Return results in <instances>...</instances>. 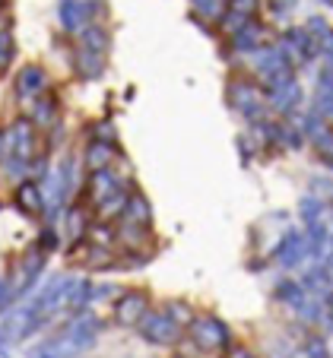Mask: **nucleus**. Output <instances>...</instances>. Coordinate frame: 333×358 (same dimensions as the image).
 <instances>
[{
	"label": "nucleus",
	"instance_id": "obj_6",
	"mask_svg": "<svg viewBox=\"0 0 333 358\" xmlns=\"http://www.w3.org/2000/svg\"><path fill=\"white\" fill-rule=\"evenodd\" d=\"M7 146H10V159H16V162L32 169V162L45 152V134L35 127V121L20 115L7 127Z\"/></svg>",
	"mask_w": 333,
	"mask_h": 358
},
{
	"label": "nucleus",
	"instance_id": "obj_19",
	"mask_svg": "<svg viewBox=\"0 0 333 358\" xmlns=\"http://www.w3.org/2000/svg\"><path fill=\"white\" fill-rule=\"evenodd\" d=\"M330 216V203L324 196H314V194H305L299 200V219L302 225H311V222H320V219Z\"/></svg>",
	"mask_w": 333,
	"mask_h": 358
},
{
	"label": "nucleus",
	"instance_id": "obj_17",
	"mask_svg": "<svg viewBox=\"0 0 333 358\" xmlns=\"http://www.w3.org/2000/svg\"><path fill=\"white\" fill-rule=\"evenodd\" d=\"M73 41L89 48V51H95V55H108V57H111V48H115V35H111V29L105 22H89Z\"/></svg>",
	"mask_w": 333,
	"mask_h": 358
},
{
	"label": "nucleus",
	"instance_id": "obj_15",
	"mask_svg": "<svg viewBox=\"0 0 333 358\" xmlns=\"http://www.w3.org/2000/svg\"><path fill=\"white\" fill-rule=\"evenodd\" d=\"M89 10H86V0H57V26L76 38L83 29L89 26Z\"/></svg>",
	"mask_w": 333,
	"mask_h": 358
},
{
	"label": "nucleus",
	"instance_id": "obj_14",
	"mask_svg": "<svg viewBox=\"0 0 333 358\" xmlns=\"http://www.w3.org/2000/svg\"><path fill=\"white\" fill-rule=\"evenodd\" d=\"M121 225H143V229H156V210H153V200L146 196V190L140 184L130 187L127 206H124V216L118 219Z\"/></svg>",
	"mask_w": 333,
	"mask_h": 358
},
{
	"label": "nucleus",
	"instance_id": "obj_9",
	"mask_svg": "<svg viewBox=\"0 0 333 358\" xmlns=\"http://www.w3.org/2000/svg\"><path fill=\"white\" fill-rule=\"evenodd\" d=\"M48 89H51V73H48L41 64H22L13 73V99L20 101V105L35 101L41 92H48Z\"/></svg>",
	"mask_w": 333,
	"mask_h": 358
},
{
	"label": "nucleus",
	"instance_id": "obj_20",
	"mask_svg": "<svg viewBox=\"0 0 333 358\" xmlns=\"http://www.w3.org/2000/svg\"><path fill=\"white\" fill-rule=\"evenodd\" d=\"M302 358H333V349H330V339H327V333L320 330H311L305 339H302L299 345Z\"/></svg>",
	"mask_w": 333,
	"mask_h": 358
},
{
	"label": "nucleus",
	"instance_id": "obj_1",
	"mask_svg": "<svg viewBox=\"0 0 333 358\" xmlns=\"http://www.w3.org/2000/svg\"><path fill=\"white\" fill-rule=\"evenodd\" d=\"M102 333L105 320L89 308V311L70 314L64 324H57V330L51 336L35 343L26 352V358H86V352L99 343Z\"/></svg>",
	"mask_w": 333,
	"mask_h": 358
},
{
	"label": "nucleus",
	"instance_id": "obj_25",
	"mask_svg": "<svg viewBox=\"0 0 333 358\" xmlns=\"http://www.w3.org/2000/svg\"><path fill=\"white\" fill-rule=\"evenodd\" d=\"M264 3L267 0H232V10L254 20V16H264Z\"/></svg>",
	"mask_w": 333,
	"mask_h": 358
},
{
	"label": "nucleus",
	"instance_id": "obj_3",
	"mask_svg": "<svg viewBox=\"0 0 333 358\" xmlns=\"http://www.w3.org/2000/svg\"><path fill=\"white\" fill-rule=\"evenodd\" d=\"M232 343H235V333L219 314L197 311V317L190 320L184 343L178 349H187L194 358H210V355H225Z\"/></svg>",
	"mask_w": 333,
	"mask_h": 358
},
{
	"label": "nucleus",
	"instance_id": "obj_5",
	"mask_svg": "<svg viewBox=\"0 0 333 358\" xmlns=\"http://www.w3.org/2000/svg\"><path fill=\"white\" fill-rule=\"evenodd\" d=\"M153 308H156V304H153L150 289L127 285V289H121V295L111 301V327H118V330H136Z\"/></svg>",
	"mask_w": 333,
	"mask_h": 358
},
{
	"label": "nucleus",
	"instance_id": "obj_28",
	"mask_svg": "<svg viewBox=\"0 0 333 358\" xmlns=\"http://www.w3.org/2000/svg\"><path fill=\"white\" fill-rule=\"evenodd\" d=\"M320 3H324V7H327V10H333V0H320Z\"/></svg>",
	"mask_w": 333,
	"mask_h": 358
},
{
	"label": "nucleus",
	"instance_id": "obj_11",
	"mask_svg": "<svg viewBox=\"0 0 333 358\" xmlns=\"http://www.w3.org/2000/svg\"><path fill=\"white\" fill-rule=\"evenodd\" d=\"M124 152H127L124 146H111V143H102V140H83V149H80V169H83V175L115 169L118 159H121Z\"/></svg>",
	"mask_w": 333,
	"mask_h": 358
},
{
	"label": "nucleus",
	"instance_id": "obj_16",
	"mask_svg": "<svg viewBox=\"0 0 333 358\" xmlns=\"http://www.w3.org/2000/svg\"><path fill=\"white\" fill-rule=\"evenodd\" d=\"M273 301L279 304V308H285L289 314H295L305 304V298H308V289L299 282V276H283V279H276V285H273Z\"/></svg>",
	"mask_w": 333,
	"mask_h": 358
},
{
	"label": "nucleus",
	"instance_id": "obj_24",
	"mask_svg": "<svg viewBox=\"0 0 333 358\" xmlns=\"http://www.w3.org/2000/svg\"><path fill=\"white\" fill-rule=\"evenodd\" d=\"M302 26H305V29H308V32H311V35H314V38H318V41H324V38H327V35H330V32H333V26H330V22H327V16H320V13L308 16V20H305V22H302Z\"/></svg>",
	"mask_w": 333,
	"mask_h": 358
},
{
	"label": "nucleus",
	"instance_id": "obj_7",
	"mask_svg": "<svg viewBox=\"0 0 333 358\" xmlns=\"http://www.w3.org/2000/svg\"><path fill=\"white\" fill-rule=\"evenodd\" d=\"M270 260L279 266V270L292 273V270H302L308 264V238H305V229H295V225H285L279 231L276 244L270 248Z\"/></svg>",
	"mask_w": 333,
	"mask_h": 358
},
{
	"label": "nucleus",
	"instance_id": "obj_30",
	"mask_svg": "<svg viewBox=\"0 0 333 358\" xmlns=\"http://www.w3.org/2000/svg\"><path fill=\"white\" fill-rule=\"evenodd\" d=\"M330 210H333V200H330Z\"/></svg>",
	"mask_w": 333,
	"mask_h": 358
},
{
	"label": "nucleus",
	"instance_id": "obj_18",
	"mask_svg": "<svg viewBox=\"0 0 333 358\" xmlns=\"http://www.w3.org/2000/svg\"><path fill=\"white\" fill-rule=\"evenodd\" d=\"M83 140H102L111 146H124L121 134H118V124L111 117H92L89 124H83Z\"/></svg>",
	"mask_w": 333,
	"mask_h": 358
},
{
	"label": "nucleus",
	"instance_id": "obj_2",
	"mask_svg": "<svg viewBox=\"0 0 333 358\" xmlns=\"http://www.w3.org/2000/svg\"><path fill=\"white\" fill-rule=\"evenodd\" d=\"M225 105H229L232 115L245 121V127L273 117L260 80L248 67H241V64H235V67L229 70V76H225Z\"/></svg>",
	"mask_w": 333,
	"mask_h": 358
},
{
	"label": "nucleus",
	"instance_id": "obj_22",
	"mask_svg": "<svg viewBox=\"0 0 333 358\" xmlns=\"http://www.w3.org/2000/svg\"><path fill=\"white\" fill-rule=\"evenodd\" d=\"M16 61V35L13 29H0V76L10 73Z\"/></svg>",
	"mask_w": 333,
	"mask_h": 358
},
{
	"label": "nucleus",
	"instance_id": "obj_12",
	"mask_svg": "<svg viewBox=\"0 0 333 358\" xmlns=\"http://www.w3.org/2000/svg\"><path fill=\"white\" fill-rule=\"evenodd\" d=\"M70 70L80 83H99L108 73V55H95L83 45H70Z\"/></svg>",
	"mask_w": 333,
	"mask_h": 358
},
{
	"label": "nucleus",
	"instance_id": "obj_26",
	"mask_svg": "<svg viewBox=\"0 0 333 358\" xmlns=\"http://www.w3.org/2000/svg\"><path fill=\"white\" fill-rule=\"evenodd\" d=\"M222 358H260V352L251 349L248 343H238V339H235V343L229 345V352H225Z\"/></svg>",
	"mask_w": 333,
	"mask_h": 358
},
{
	"label": "nucleus",
	"instance_id": "obj_29",
	"mask_svg": "<svg viewBox=\"0 0 333 358\" xmlns=\"http://www.w3.org/2000/svg\"><path fill=\"white\" fill-rule=\"evenodd\" d=\"M7 3H10V0H0V13H3V10H7Z\"/></svg>",
	"mask_w": 333,
	"mask_h": 358
},
{
	"label": "nucleus",
	"instance_id": "obj_10",
	"mask_svg": "<svg viewBox=\"0 0 333 358\" xmlns=\"http://www.w3.org/2000/svg\"><path fill=\"white\" fill-rule=\"evenodd\" d=\"M26 117L29 121H35V127H38L41 134H51L55 127H61L64 124V99H61V92H55V89L41 92L35 101H29Z\"/></svg>",
	"mask_w": 333,
	"mask_h": 358
},
{
	"label": "nucleus",
	"instance_id": "obj_13",
	"mask_svg": "<svg viewBox=\"0 0 333 358\" xmlns=\"http://www.w3.org/2000/svg\"><path fill=\"white\" fill-rule=\"evenodd\" d=\"M13 206L22 213L26 219H45L48 216V196L41 190L38 181H20L13 190Z\"/></svg>",
	"mask_w": 333,
	"mask_h": 358
},
{
	"label": "nucleus",
	"instance_id": "obj_27",
	"mask_svg": "<svg viewBox=\"0 0 333 358\" xmlns=\"http://www.w3.org/2000/svg\"><path fill=\"white\" fill-rule=\"evenodd\" d=\"M169 358H194V355H190V352L187 349H175V352H171V355Z\"/></svg>",
	"mask_w": 333,
	"mask_h": 358
},
{
	"label": "nucleus",
	"instance_id": "obj_21",
	"mask_svg": "<svg viewBox=\"0 0 333 358\" xmlns=\"http://www.w3.org/2000/svg\"><path fill=\"white\" fill-rule=\"evenodd\" d=\"M162 308L171 314V317L178 320V324L184 327V330H187V327H190V320L197 317V308H194V304H190L187 298H165V301H162Z\"/></svg>",
	"mask_w": 333,
	"mask_h": 358
},
{
	"label": "nucleus",
	"instance_id": "obj_4",
	"mask_svg": "<svg viewBox=\"0 0 333 358\" xmlns=\"http://www.w3.org/2000/svg\"><path fill=\"white\" fill-rule=\"evenodd\" d=\"M184 333L187 330H184V327L178 324L169 311H165L162 304L153 308V311L143 317V324L136 327V336H140L143 343L153 345V349H165V352H175L178 345L184 343Z\"/></svg>",
	"mask_w": 333,
	"mask_h": 358
},
{
	"label": "nucleus",
	"instance_id": "obj_23",
	"mask_svg": "<svg viewBox=\"0 0 333 358\" xmlns=\"http://www.w3.org/2000/svg\"><path fill=\"white\" fill-rule=\"evenodd\" d=\"M235 149H238V156H241V165H245V169H251V165L260 159L257 146H254V140L245 134V130H241V134L235 136Z\"/></svg>",
	"mask_w": 333,
	"mask_h": 358
},
{
	"label": "nucleus",
	"instance_id": "obj_8",
	"mask_svg": "<svg viewBox=\"0 0 333 358\" xmlns=\"http://www.w3.org/2000/svg\"><path fill=\"white\" fill-rule=\"evenodd\" d=\"M45 260H48V254L38 248V244H29L20 257L13 260V270H10L7 282H10V289L16 292V298H26L29 292L35 289L41 270H45Z\"/></svg>",
	"mask_w": 333,
	"mask_h": 358
}]
</instances>
